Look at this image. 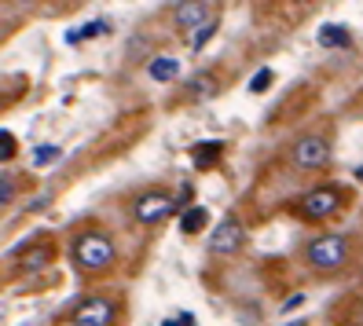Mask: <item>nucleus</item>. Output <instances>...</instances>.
Wrapping results in <instances>:
<instances>
[{"mask_svg": "<svg viewBox=\"0 0 363 326\" xmlns=\"http://www.w3.org/2000/svg\"><path fill=\"white\" fill-rule=\"evenodd\" d=\"M356 238L352 235H319V238H312V242L301 249V257H305V264L312 268V271H319V275H337V271H345L352 260H356Z\"/></svg>", "mask_w": 363, "mask_h": 326, "instance_id": "3", "label": "nucleus"}, {"mask_svg": "<svg viewBox=\"0 0 363 326\" xmlns=\"http://www.w3.org/2000/svg\"><path fill=\"white\" fill-rule=\"evenodd\" d=\"M33 158H37V165H48L52 158H59V147H37Z\"/></svg>", "mask_w": 363, "mask_h": 326, "instance_id": "21", "label": "nucleus"}, {"mask_svg": "<svg viewBox=\"0 0 363 326\" xmlns=\"http://www.w3.org/2000/svg\"><path fill=\"white\" fill-rule=\"evenodd\" d=\"M217 26H220V18H217V23H209L206 30H199L195 37H191V48H202V45H206V40H209L213 33H217Z\"/></svg>", "mask_w": 363, "mask_h": 326, "instance_id": "20", "label": "nucleus"}, {"mask_svg": "<svg viewBox=\"0 0 363 326\" xmlns=\"http://www.w3.org/2000/svg\"><path fill=\"white\" fill-rule=\"evenodd\" d=\"M70 264L81 271V275H111L114 264H118V246L114 238L99 231V227H84L70 238Z\"/></svg>", "mask_w": 363, "mask_h": 326, "instance_id": "2", "label": "nucleus"}, {"mask_svg": "<svg viewBox=\"0 0 363 326\" xmlns=\"http://www.w3.org/2000/svg\"><path fill=\"white\" fill-rule=\"evenodd\" d=\"M0 187H4V191H0V202H4V206H11V198H15V187H18V176H15V172L11 169H4V180H0Z\"/></svg>", "mask_w": 363, "mask_h": 326, "instance_id": "17", "label": "nucleus"}, {"mask_svg": "<svg viewBox=\"0 0 363 326\" xmlns=\"http://www.w3.org/2000/svg\"><path fill=\"white\" fill-rule=\"evenodd\" d=\"M319 45L323 48H349L352 45V33L345 30V26H334V23H327V26H319Z\"/></svg>", "mask_w": 363, "mask_h": 326, "instance_id": "14", "label": "nucleus"}, {"mask_svg": "<svg viewBox=\"0 0 363 326\" xmlns=\"http://www.w3.org/2000/svg\"><path fill=\"white\" fill-rule=\"evenodd\" d=\"M290 326H308V322H290Z\"/></svg>", "mask_w": 363, "mask_h": 326, "instance_id": "24", "label": "nucleus"}, {"mask_svg": "<svg viewBox=\"0 0 363 326\" xmlns=\"http://www.w3.org/2000/svg\"><path fill=\"white\" fill-rule=\"evenodd\" d=\"M286 162L297 172H323V169H330V162H334V140H330V133H327V128H308V133H301L290 143Z\"/></svg>", "mask_w": 363, "mask_h": 326, "instance_id": "4", "label": "nucleus"}, {"mask_svg": "<svg viewBox=\"0 0 363 326\" xmlns=\"http://www.w3.org/2000/svg\"><path fill=\"white\" fill-rule=\"evenodd\" d=\"M268 84H272V70H257V77L250 81V92L261 96V92H268Z\"/></svg>", "mask_w": 363, "mask_h": 326, "instance_id": "19", "label": "nucleus"}, {"mask_svg": "<svg viewBox=\"0 0 363 326\" xmlns=\"http://www.w3.org/2000/svg\"><path fill=\"white\" fill-rule=\"evenodd\" d=\"M147 74H151L155 81H173V77L180 74V62H177L173 55H158V59H151Z\"/></svg>", "mask_w": 363, "mask_h": 326, "instance_id": "15", "label": "nucleus"}, {"mask_svg": "<svg viewBox=\"0 0 363 326\" xmlns=\"http://www.w3.org/2000/svg\"><path fill=\"white\" fill-rule=\"evenodd\" d=\"M121 319V297L118 293H92L74 304L70 326H118Z\"/></svg>", "mask_w": 363, "mask_h": 326, "instance_id": "6", "label": "nucleus"}, {"mask_svg": "<svg viewBox=\"0 0 363 326\" xmlns=\"http://www.w3.org/2000/svg\"><path fill=\"white\" fill-rule=\"evenodd\" d=\"M330 315L337 326H363V293H349L345 300H337Z\"/></svg>", "mask_w": 363, "mask_h": 326, "instance_id": "12", "label": "nucleus"}, {"mask_svg": "<svg viewBox=\"0 0 363 326\" xmlns=\"http://www.w3.org/2000/svg\"><path fill=\"white\" fill-rule=\"evenodd\" d=\"M220 158H224V143L220 140H202V143L191 147V162H195L199 169H213Z\"/></svg>", "mask_w": 363, "mask_h": 326, "instance_id": "13", "label": "nucleus"}, {"mask_svg": "<svg viewBox=\"0 0 363 326\" xmlns=\"http://www.w3.org/2000/svg\"><path fill=\"white\" fill-rule=\"evenodd\" d=\"M356 180H359V184H363V165H359V169H356Z\"/></svg>", "mask_w": 363, "mask_h": 326, "instance_id": "23", "label": "nucleus"}, {"mask_svg": "<svg viewBox=\"0 0 363 326\" xmlns=\"http://www.w3.org/2000/svg\"><path fill=\"white\" fill-rule=\"evenodd\" d=\"M206 220H209V213H206L202 206H195V209H187V213H184L180 231H184V235H199V231L206 227Z\"/></svg>", "mask_w": 363, "mask_h": 326, "instance_id": "16", "label": "nucleus"}, {"mask_svg": "<svg viewBox=\"0 0 363 326\" xmlns=\"http://www.w3.org/2000/svg\"><path fill=\"white\" fill-rule=\"evenodd\" d=\"M242 246H246V224L239 220V216H224V220L213 227V235H209V249L220 253V257L239 253Z\"/></svg>", "mask_w": 363, "mask_h": 326, "instance_id": "10", "label": "nucleus"}, {"mask_svg": "<svg viewBox=\"0 0 363 326\" xmlns=\"http://www.w3.org/2000/svg\"><path fill=\"white\" fill-rule=\"evenodd\" d=\"M180 326H195V315H191V312H180Z\"/></svg>", "mask_w": 363, "mask_h": 326, "instance_id": "22", "label": "nucleus"}, {"mask_svg": "<svg viewBox=\"0 0 363 326\" xmlns=\"http://www.w3.org/2000/svg\"><path fill=\"white\" fill-rule=\"evenodd\" d=\"M55 253H59V246H55L52 235H33L30 242L15 246V271H18V275H37V271H45L52 260H55Z\"/></svg>", "mask_w": 363, "mask_h": 326, "instance_id": "7", "label": "nucleus"}, {"mask_svg": "<svg viewBox=\"0 0 363 326\" xmlns=\"http://www.w3.org/2000/svg\"><path fill=\"white\" fill-rule=\"evenodd\" d=\"M352 206V187L345 184H319L312 191H305L297 202L286 206V213L301 224H327L334 216H341Z\"/></svg>", "mask_w": 363, "mask_h": 326, "instance_id": "1", "label": "nucleus"}, {"mask_svg": "<svg viewBox=\"0 0 363 326\" xmlns=\"http://www.w3.org/2000/svg\"><path fill=\"white\" fill-rule=\"evenodd\" d=\"M177 209H180V198H177V191H169V187H143L129 202V213L140 227H155V224L169 220Z\"/></svg>", "mask_w": 363, "mask_h": 326, "instance_id": "5", "label": "nucleus"}, {"mask_svg": "<svg viewBox=\"0 0 363 326\" xmlns=\"http://www.w3.org/2000/svg\"><path fill=\"white\" fill-rule=\"evenodd\" d=\"M220 18V4H209V0H195V4H177L173 8V26L180 33H191L195 37L199 30H206L209 23Z\"/></svg>", "mask_w": 363, "mask_h": 326, "instance_id": "9", "label": "nucleus"}, {"mask_svg": "<svg viewBox=\"0 0 363 326\" xmlns=\"http://www.w3.org/2000/svg\"><path fill=\"white\" fill-rule=\"evenodd\" d=\"M301 99H315V89H312V84H294V89L286 92V99H283L286 106L272 111V118H268V121H272V125H275V121H279V125H290L297 114H305L308 106H312V103H301Z\"/></svg>", "mask_w": 363, "mask_h": 326, "instance_id": "11", "label": "nucleus"}, {"mask_svg": "<svg viewBox=\"0 0 363 326\" xmlns=\"http://www.w3.org/2000/svg\"><path fill=\"white\" fill-rule=\"evenodd\" d=\"M228 70L224 67H206L199 74H191V81H184V89L177 96V103H206L213 96H220L228 89Z\"/></svg>", "mask_w": 363, "mask_h": 326, "instance_id": "8", "label": "nucleus"}, {"mask_svg": "<svg viewBox=\"0 0 363 326\" xmlns=\"http://www.w3.org/2000/svg\"><path fill=\"white\" fill-rule=\"evenodd\" d=\"M0 154H4V162H15V154H18V143H15V136L8 133H0Z\"/></svg>", "mask_w": 363, "mask_h": 326, "instance_id": "18", "label": "nucleus"}]
</instances>
